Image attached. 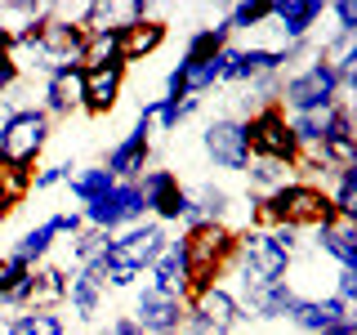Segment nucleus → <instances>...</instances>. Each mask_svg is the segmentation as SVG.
<instances>
[{"label":"nucleus","instance_id":"f257e3e1","mask_svg":"<svg viewBox=\"0 0 357 335\" xmlns=\"http://www.w3.org/2000/svg\"><path fill=\"white\" fill-rule=\"evenodd\" d=\"M0 165L9 170H31L50 148L54 121L36 103H14V94L0 98Z\"/></svg>","mask_w":357,"mask_h":335},{"label":"nucleus","instance_id":"f03ea898","mask_svg":"<svg viewBox=\"0 0 357 335\" xmlns=\"http://www.w3.org/2000/svg\"><path fill=\"white\" fill-rule=\"evenodd\" d=\"M183 241V255H188V273H192V290L188 299L201 295V290L219 286L228 277V264H232V251H237V228L232 223H188L178 232Z\"/></svg>","mask_w":357,"mask_h":335},{"label":"nucleus","instance_id":"7ed1b4c3","mask_svg":"<svg viewBox=\"0 0 357 335\" xmlns=\"http://www.w3.org/2000/svg\"><path fill=\"white\" fill-rule=\"evenodd\" d=\"M335 103H344V85L340 76H335V67L326 59H312L304 67H295V72L282 76V94H277V107L286 112V117H299V112H326Z\"/></svg>","mask_w":357,"mask_h":335},{"label":"nucleus","instance_id":"20e7f679","mask_svg":"<svg viewBox=\"0 0 357 335\" xmlns=\"http://www.w3.org/2000/svg\"><path fill=\"white\" fill-rule=\"evenodd\" d=\"M290 255L268 237V228H237V251L228 264V286H245V282H286L290 277Z\"/></svg>","mask_w":357,"mask_h":335},{"label":"nucleus","instance_id":"39448f33","mask_svg":"<svg viewBox=\"0 0 357 335\" xmlns=\"http://www.w3.org/2000/svg\"><path fill=\"white\" fill-rule=\"evenodd\" d=\"M241 327H250V318L241 313L228 282H219V286H210V290L188 299V318H183V331L178 335H237Z\"/></svg>","mask_w":357,"mask_h":335},{"label":"nucleus","instance_id":"423d86ee","mask_svg":"<svg viewBox=\"0 0 357 335\" xmlns=\"http://www.w3.org/2000/svg\"><path fill=\"white\" fill-rule=\"evenodd\" d=\"M201 156H206L215 170H223V174H245V165H250V139H245V121L232 117V112L210 117L206 130H201Z\"/></svg>","mask_w":357,"mask_h":335},{"label":"nucleus","instance_id":"0eeeda50","mask_svg":"<svg viewBox=\"0 0 357 335\" xmlns=\"http://www.w3.org/2000/svg\"><path fill=\"white\" fill-rule=\"evenodd\" d=\"M245 121V139H250V156H264V161H282L295 170L299 165V143H295V134H290V121H286V112L282 107H259V112H250V117H241Z\"/></svg>","mask_w":357,"mask_h":335},{"label":"nucleus","instance_id":"6e6552de","mask_svg":"<svg viewBox=\"0 0 357 335\" xmlns=\"http://www.w3.org/2000/svg\"><path fill=\"white\" fill-rule=\"evenodd\" d=\"M170 246V232L161 228L156 219H143V223H130V228H121V232H112V241H107V251H103V260L112 264H126L134 268V273H143L148 277V268L161 260V251Z\"/></svg>","mask_w":357,"mask_h":335},{"label":"nucleus","instance_id":"1a4fd4ad","mask_svg":"<svg viewBox=\"0 0 357 335\" xmlns=\"http://www.w3.org/2000/svg\"><path fill=\"white\" fill-rule=\"evenodd\" d=\"M134 188H139V197H143V210H148L161 228L183 223V215H188V188H183V179H178L170 165H148V170L134 179Z\"/></svg>","mask_w":357,"mask_h":335},{"label":"nucleus","instance_id":"9d476101","mask_svg":"<svg viewBox=\"0 0 357 335\" xmlns=\"http://www.w3.org/2000/svg\"><path fill=\"white\" fill-rule=\"evenodd\" d=\"M130 318H134V327H139L143 335H174V331H183L188 304L174 299V295H161V290H152L148 282H143V286H134Z\"/></svg>","mask_w":357,"mask_h":335},{"label":"nucleus","instance_id":"9b49d317","mask_svg":"<svg viewBox=\"0 0 357 335\" xmlns=\"http://www.w3.org/2000/svg\"><path fill=\"white\" fill-rule=\"evenodd\" d=\"M81 219H85V228L121 232V228H130V223H143V219H148V210H143V197H139V188H134V184H116L107 197H98L94 206H85Z\"/></svg>","mask_w":357,"mask_h":335},{"label":"nucleus","instance_id":"f8f14e48","mask_svg":"<svg viewBox=\"0 0 357 335\" xmlns=\"http://www.w3.org/2000/svg\"><path fill=\"white\" fill-rule=\"evenodd\" d=\"M107 295L112 290L103 282L98 260H89V264L67 273V304H72V318L81 322V327H98V318H103V308H107Z\"/></svg>","mask_w":357,"mask_h":335},{"label":"nucleus","instance_id":"ddd939ff","mask_svg":"<svg viewBox=\"0 0 357 335\" xmlns=\"http://www.w3.org/2000/svg\"><path fill=\"white\" fill-rule=\"evenodd\" d=\"M228 290L237 295V304L250 322H286L290 304L299 299V290L290 286V277L286 282H245V286H228Z\"/></svg>","mask_w":357,"mask_h":335},{"label":"nucleus","instance_id":"4468645a","mask_svg":"<svg viewBox=\"0 0 357 335\" xmlns=\"http://www.w3.org/2000/svg\"><path fill=\"white\" fill-rule=\"evenodd\" d=\"M31 31H36L40 54L54 63V72L67 67V63H81V54H85V27L59 18V14H54V5H50V14H45L40 22H31Z\"/></svg>","mask_w":357,"mask_h":335},{"label":"nucleus","instance_id":"2eb2a0df","mask_svg":"<svg viewBox=\"0 0 357 335\" xmlns=\"http://www.w3.org/2000/svg\"><path fill=\"white\" fill-rule=\"evenodd\" d=\"M98 165H103L116 184H134V179L152 165V130L148 126H130V134H121Z\"/></svg>","mask_w":357,"mask_h":335},{"label":"nucleus","instance_id":"dca6fc26","mask_svg":"<svg viewBox=\"0 0 357 335\" xmlns=\"http://www.w3.org/2000/svg\"><path fill=\"white\" fill-rule=\"evenodd\" d=\"M81 85H85V67L81 63H67L59 72H50L40 81V112L50 121H72L81 112Z\"/></svg>","mask_w":357,"mask_h":335},{"label":"nucleus","instance_id":"f3484780","mask_svg":"<svg viewBox=\"0 0 357 335\" xmlns=\"http://www.w3.org/2000/svg\"><path fill=\"white\" fill-rule=\"evenodd\" d=\"M126 63H103V67H85V85H81V112L94 121H103L116 112L121 89H126Z\"/></svg>","mask_w":357,"mask_h":335},{"label":"nucleus","instance_id":"a211bd4d","mask_svg":"<svg viewBox=\"0 0 357 335\" xmlns=\"http://www.w3.org/2000/svg\"><path fill=\"white\" fill-rule=\"evenodd\" d=\"M321 18H326V0H273L264 27H273L286 45V40H312V27Z\"/></svg>","mask_w":357,"mask_h":335},{"label":"nucleus","instance_id":"6ab92c4d","mask_svg":"<svg viewBox=\"0 0 357 335\" xmlns=\"http://www.w3.org/2000/svg\"><path fill=\"white\" fill-rule=\"evenodd\" d=\"M344 318H353V308L335 295H299L286 313V322L299 335H326L335 322H344Z\"/></svg>","mask_w":357,"mask_h":335},{"label":"nucleus","instance_id":"aec40b11","mask_svg":"<svg viewBox=\"0 0 357 335\" xmlns=\"http://www.w3.org/2000/svg\"><path fill=\"white\" fill-rule=\"evenodd\" d=\"M232 210H237V197H232L223 184H215V179H206V184L188 188L183 228L188 223H232Z\"/></svg>","mask_w":357,"mask_h":335},{"label":"nucleus","instance_id":"412c9836","mask_svg":"<svg viewBox=\"0 0 357 335\" xmlns=\"http://www.w3.org/2000/svg\"><path fill=\"white\" fill-rule=\"evenodd\" d=\"M148 286L161 290V295H174L188 304V290H192V273H188V255H183V241L170 237V246L161 251V260L148 268Z\"/></svg>","mask_w":357,"mask_h":335},{"label":"nucleus","instance_id":"4be33fe9","mask_svg":"<svg viewBox=\"0 0 357 335\" xmlns=\"http://www.w3.org/2000/svg\"><path fill=\"white\" fill-rule=\"evenodd\" d=\"M308 246L335 268H357V223H321V228H312Z\"/></svg>","mask_w":357,"mask_h":335},{"label":"nucleus","instance_id":"5701e85b","mask_svg":"<svg viewBox=\"0 0 357 335\" xmlns=\"http://www.w3.org/2000/svg\"><path fill=\"white\" fill-rule=\"evenodd\" d=\"M170 40V22L165 18H143V22H130V27H121V63H143V59H152L161 45Z\"/></svg>","mask_w":357,"mask_h":335},{"label":"nucleus","instance_id":"b1692460","mask_svg":"<svg viewBox=\"0 0 357 335\" xmlns=\"http://www.w3.org/2000/svg\"><path fill=\"white\" fill-rule=\"evenodd\" d=\"M67 273H72V268H67V264H54V260H45V264L31 268V304L27 308L59 313L67 304Z\"/></svg>","mask_w":357,"mask_h":335},{"label":"nucleus","instance_id":"393cba45","mask_svg":"<svg viewBox=\"0 0 357 335\" xmlns=\"http://www.w3.org/2000/svg\"><path fill=\"white\" fill-rule=\"evenodd\" d=\"M31 304V268L18 264L14 255H0V308L22 313Z\"/></svg>","mask_w":357,"mask_h":335},{"label":"nucleus","instance_id":"a878e982","mask_svg":"<svg viewBox=\"0 0 357 335\" xmlns=\"http://www.w3.org/2000/svg\"><path fill=\"white\" fill-rule=\"evenodd\" d=\"M232 45V31H228V22H201V27L188 31V40H183V54L178 59L183 63H206V59H215V54H223Z\"/></svg>","mask_w":357,"mask_h":335},{"label":"nucleus","instance_id":"bb28decb","mask_svg":"<svg viewBox=\"0 0 357 335\" xmlns=\"http://www.w3.org/2000/svg\"><path fill=\"white\" fill-rule=\"evenodd\" d=\"M0 331L5 335H67V318L63 313H45V308H22L0 318Z\"/></svg>","mask_w":357,"mask_h":335},{"label":"nucleus","instance_id":"cd10ccee","mask_svg":"<svg viewBox=\"0 0 357 335\" xmlns=\"http://www.w3.org/2000/svg\"><path fill=\"white\" fill-rule=\"evenodd\" d=\"M54 246H59V232H54V223H50V219H40L36 228H27L14 246H9V255H14L18 264L36 268V264H45V260L54 255Z\"/></svg>","mask_w":357,"mask_h":335},{"label":"nucleus","instance_id":"c85d7f7f","mask_svg":"<svg viewBox=\"0 0 357 335\" xmlns=\"http://www.w3.org/2000/svg\"><path fill=\"white\" fill-rule=\"evenodd\" d=\"M112 188H116V179H112L103 165H76L72 170V179H67V193H72V201L76 206H94L98 197H107Z\"/></svg>","mask_w":357,"mask_h":335},{"label":"nucleus","instance_id":"c756f323","mask_svg":"<svg viewBox=\"0 0 357 335\" xmlns=\"http://www.w3.org/2000/svg\"><path fill=\"white\" fill-rule=\"evenodd\" d=\"M326 197H331L340 223H357V165H340V170L331 174Z\"/></svg>","mask_w":357,"mask_h":335},{"label":"nucleus","instance_id":"7c9ffc66","mask_svg":"<svg viewBox=\"0 0 357 335\" xmlns=\"http://www.w3.org/2000/svg\"><path fill=\"white\" fill-rule=\"evenodd\" d=\"M295 170L282 161H264V156H250V165H245V184H250V197H268L277 193L282 184H290Z\"/></svg>","mask_w":357,"mask_h":335},{"label":"nucleus","instance_id":"2f4dec72","mask_svg":"<svg viewBox=\"0 0 357 335\" xmlns=\"http://www.w3.org/2000/svg\"><path fill=\"white\" fill-rule=\"evenodd\" d=\"M103 63H121V27H89L85 31L81 67H103Z\"/></svg>","mask_w":357,"mask_h":335},{"label":"nucleus","instance_id":"473e14b6","mask_svg":"<svg viewBox=\"0 0 357 335\" xmlns=\"http://www.w3.org/2000/svg\"><path fill=\"white\" fill-rule=\"evenodd\" d=\"M206 98H165L161 94V107H156V134H178V126H188V121L201 112Z\"/></svg>","mask_w":357,"mask_h":335},{"label":"nucleus","instance_id":"72a5a7b5","mask_svg":"<svg viewBox=\"0 0 357 335\" xmlns=\"http://www.w3.org/2000/svg\"><path fill=\"white\" fill-rule=\"evenodd\" d=\"M223 22H228V31L237 36V31H255L268 22V0H241V5H228L223 9Z\"/></svg>","mask_w":357,"mask_h":335},{"label":"nucleus","instance_id":"f704fd0d","mask_svg":"<svg viewBox=\"0 0 357 335\" xmlns=\"http://www.w3.org/2000/svg\"><path fill=\"white\" fill-rule=\"evenodd\" d=\"M107 241H112V232H103V228H81L72 241H67V251H72V268L98 260V255L107 251Z\"/></svg>","mask_w":357,"mask_h":335},{"label":"nucleus","instance_id":"c9c22d12","mask_svg":"<svg viewBox=\"0 0 357 335\" xmlns=\"http://www.w3.org/2000/svg\"><path fill=\"white\" fill-rule=\"evenodd\" d=\"M0 197L18 210L22 201L31 197V170H9V165H0Z\"/></svg>","mask_w":357,"mask_h":335},{"label":"nucleus","instance_id":"e433bc0d","mask_svg":"<svg viewBox=\"0 0 357 335\" xmlns=\"http://www.w3.org/2000/svg\"><path fill=\"white\" fill-rule=\"evenodd\" d=\"M72 170H76L72 161H50V165H40V170H31V193H50V188L67 184Z\"/></svg>","mask_w":357,"mask_h":335},{"label":"nucleus","instance_id":"4c0bfd02","mask_svg":"<svg viewBox=\"0 0 357 335\" xmlns=\"http://www.w3.org/2000/svg\"><path fill=\"white\" fill-rule=\"evenodd\" d=\"M326 18H335V36H357V5L353 0H335V5H326Z\"/></svg>","mask_w":357,"mask_h":335},{"label":"nucleus","instance_id":"58836bf2","mask_svg":"<svg viewBox=\"0 0 357 335\" xmlns=\"http://www.w3.org/2000/svg\"><path fill=\"white\" fill-rule=\"evenodd\" d=\"M335 299H344V304H357V268H335Z\"/></svg>","mask_w":357,"mask_h":335},{"label":"nucleus","instance_id":"ea45409f","mask_svg":"<svg viewBox=\"0 0 357 335\" xmlns=\"http://www.w3.org/2000/svg\"><path fill=\"white\" fill-rule=\"evenodd\" d=\"M268 237L282 246L290 260H299V251H304V232H299V228H286V223H282V228H268Z\"/></svg>","mask_w":357,"mask_h":335},{"label":"nucleus","instance_id":"a19ab883","mask_svg":"<svg viewBox=\"0 0 357 335\" xmlns=\"http://www.w3.org/2000/svg\"><path fill=\"white\" fill-rule=\"evenodd\" d=\"M94 335H143L139 327H134V318L130 313H116V318H107V322H98Z\"/></svg>","mask_w":357,"mask_h":335},{"label":"nucleus","instance_id":"79ce46f5","mask_svg":"<svg viewBox=\"0 0 357 335\" xmlns=\"http://www.w3.org/2000/svg\"><path fill=\"white\" fill-rule=\"evenodd\" d=\"M18 85H22V76H18L14 59H9V54H5V59H0V98H9V94H14Z\"/></svg>","mask_w":357,"mask_h":335},{"label":"nucleus","instance_id":"37998d69","mask_svg":"<svg viewBox=\"0 0 357 335\" xmlns=\"http://www.w3.org/2000/svg\"><path fill=\"white\" fill-rule=\"evenodd\" d=\"M9 219H14V206H9V201H5V197H0V228H5V223H9Z\"/></svg>","mask_w":357,"mask_h":335},{"label":"nucleus","instance_id":"c03bdc74","mask_svg":"<svg viewBox=\"0 0 357 335\" xmlns=\"http://www.w3.org/2000/svg\"><path fill=\"white\" fill-rule=\"evenodd\" d=\"M9 40H14V36H9V31L0 27V59H5V54H9Z\"/></svg>","mask_w":357,"mask_h":335},{"label":"nucleus","instance_id":"a18cd8bd","mask_svg":"<svg viewBox=\"0 0 357 335\" xmlns=\"http://www.w3.org/2000/svg\"><path fill=\"white\" fill-rule=\"evenodd\" d=\"M174 335H178V331H174Z\"/></svg>","mask_w":357,"mask_h":335}]
</instances>
